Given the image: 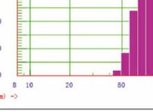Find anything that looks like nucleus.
Wrapping results in <instances>:
<instances>
[{
    "mask_svg": "<svg viewBox=\"0 0 153 112\" xmlns=\"http://www.w3.org/2000/svg\"><path fill=\"white\" fill-rule=\"evenodd\" d=\"M138 75H146V0H138Z\"/></svg>",
    "mask_w": 153,
    "mask_h": 112,
    "instance_id": "obj_1",
    "label": "nucleus"
},
{
    "mask_svg": "<svg viewBox=\"0 0 153 112\" xmlns=\"http://www.w3.org/2000/svg\"><path fill=\"white\" fill-rule=\"evenodd\" d=\"M130 75H138V17L130 11Z\"/></svg>",
    "mask_w": 153,
    "mask_h": 112,
    "instance_id": "obj_2",
    "label": "nucleus"
},
{
    "mask_svg": "<svg viewBox=\"0 0 153 112\" xmlns=\"http://www.w3.org/2000/svg\"><path fill=\"white\" fill-rule=\"evenodd\" d=\"M121 75H130L129 53L122 54V71H121Z\"/></svg>",
    "mask_w": 153,
    "mask_h": 112,
    "instance_id": "obj_3",
    "label": "nucleus"
},
{
    "mask_svg": "<svg viewBox=\"0 0 153 112\" xmlns=\"http://www.w3.org/2000/svg\"><path fill=\"white\" fill-rule=\"evenodd\" d=\"M113 75H121V71H114Z\"/></svg>",
    "mask_w": 153,
    "mask_h": 112,
    "instance_id": "obj_4",
    "label": "nucleus"
}]
</instances>
